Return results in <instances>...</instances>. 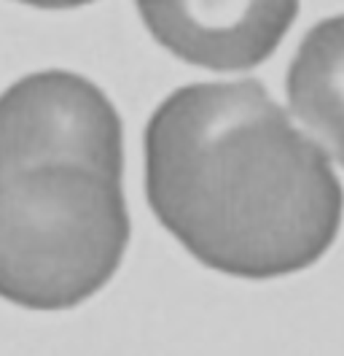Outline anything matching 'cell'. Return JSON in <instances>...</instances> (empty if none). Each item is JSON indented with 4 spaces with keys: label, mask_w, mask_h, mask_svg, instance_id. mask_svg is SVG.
<instances>
[{
    "label": "cell",
    "mask_w": 344,
    "mask_h": 356,
    "mask_svg": "<svg viewBox=\"0 0 344 356\" xmlns=\"http://www.w3.org/2000/svg\"><path fill=\"white\" fill-rule=\"evenodd\" d=\"M285 89L293 116L344 168V14L322 19L304 35Z\"/></svg>",
    "instance_id": "5b68a950"
},
{
    "label": "cell",
    "mask_w": 344,
    "mask_h": 356,
    "mask_svg": "<svg viewBox=\"0 0 344 356\" xmlns=\"http://www.w3.org/2000/svg\"><path fill=\"white\" fill-rule=\"evenodd\" d=\"M132 224L121 178L49 162L0 178V297L30 311L81 305L116 275Z\"/></svg>",
    "instance_id": "7a4b0ae2"
},
{
    "label": "cell",
    "mask_w": 344,
    "mask_h": 356,
    "mask_svg": "<svg viewBox=\"0 0 344 356\" xmlns=\"http://www.w3.org/2000/svg\"><path fill=\"white\" fill-rule=\"evenodd\" d=\"M24 6H33V8H78V6H89L94 0H17Z\"/></svg>",
    "instance_id": "8992f818"
},
{
    "label": "cell",
    "mask_w": 344,
    "mask_h": 356,
    "mask_svg": "<svg viewBox=\"0 0 344 356\" xmlns=\"http://www.w3.org/2000/svg\"><path fill=\"white\" fill-rule=\"evenodd\" d=\"M148 33L178 60L207 70L266 63L299 14V0H135Z\"/></svg>",
    "instance_id": "277c9868"
},
{
    "label": "cell",
    "mask_w": 344,
    "mask_h": 356,
    "mask_svg": "<svg viewBox=\"0 0 344 356\" xmlns=\"http://www.w3.org/2000/svg\"><path fill=\"white\" fill-rule=\"evenodd\" d=\"M49 162L124 178L121 116L73 70H38L0 92V178Z\"/></svg>",
    "instance_id": "3957f363"
},
{
    "label": "cell",
    "mask_w": 344,
    "mask_h": 356,
    "mask_svg": "<svg viewBox=\"0 0 344 356\" xmlns=\"http://www.w3.org/2000/svg\"><path fill=\"white\" fill-rule=\"evenodd\" d=\"M146 195L194 259L250 281L312 267L344 216L325 152L256 79L189 84L150 113Z\"/></svg>",
    "instance_id": "6da1fadb"
}]
</instances>
